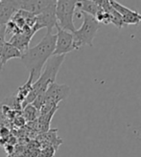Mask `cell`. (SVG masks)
<instances>
[{
  "mask_svg": "<svg viewBox=\"0 0 141 157\" xmlns=\"http://www.w3.org/2000/svg\"><path fill=\"white\" fill-rule=\"evenodd\" d=\"M4 121H5V116L3 115V113H2V110H1V108H0V128H2V127H3V124H4Z\"/></svg>",
  "mask_w": 141,
  "mask_h": 157,
  "instance_id": "cell-17",
  "label": "cell"
},
{
  "mask_svg": "<svg viewBox=\"0 0 141 157\" xmlns=\"http://www.w3.org/2000/svg\"><path fill=\"white\" fill-rule=\"evenodd\" d=\"M56 34L46 33L41 40L36 46L29 48L28 51L21 56V61L30 74L34 75V78H38L42 69L52 56L56 45Z\"/></svg>",
  "mask_w": 141,
  "mask_h": 157,
  "instance_id": "cell-1",
  "label": "cell"
},
{
  "mask_svg": "<svg viewBox=\"0 0 141 157\" xmlns=\"http://www.w3.org/2000/svg\"><path fill=\"white\" fill-rule=\"evenodd\" d=\"M58 109L59 108H55L48 113L38 116V125H40L41 130H42L43 132H47L49 130V124L52 120V117L55 113H56Z\"/></svg>",
  "mask_w": 141,
  "mask_h": 157,
  "instance_id": "cell-14",
  "label": "cell"
},
{
  "mask_svg": "<svg viewBox=\"0 0 141 157\" xmlns=\"http://www.w3.org/2000/svg\"><path fill=\"white\" fill-rule=\"evenodd\" d=\"M5 36H6V27L2 26L1 29H0V50H1V48L6 42Z\"/></svg>",
  "mask_w": 141,
  "mask_h": 157,
  "instance_id": "cell-16",
  "label": "cell"
},
{
  "mask_svg": "<svg viewBox=\"0 0 141 157\" xmlns=\"http://www.w3.org/2000/svg\"><path fill=\"white\" fill-rule=\"evenodd\" d=\"M21 53L10 42H5L0 50V70H2L7 61L12 59H21Z\"/></svg>",
  "mask_w": 141,
  "mask_h": 157,
  "instance_id": "cell-11",
  "label": "cell"
},
{
  "mask_svg": "<svg viewBox=\"0 0 141 157\" xmlns=\"http://www.w3.org/2000/svg\"><path fill=\"white\" fill-rule=\"evenodd\" d=\"M76 9L79 12L88 13L95 17L96 13L99 11V6L97 5L95 0L94 1L93 0H90V1L89 0H84V1H77Z\"/></svg>",
  "mask_w": 141,
  "mask_h": 157,
  "instance_id": "cell-13",
  "label": "cell"
},
{
  "mask_svg": "<svg viewBox=\"0 0 141 157\" xmlns=\"http://www.w3.org/2000/svg\"><path fill=\"white\" fill-rule=\"evenodd\" d=\"M109 3L113 7L115 11L122 15V20L124 25H138L141 21V14L135 10L129 9L126 6L120 4L115 0H109Z\"/></svg>",
  "mask_w": 141,
  "mask_h": 157,
  "instance_id": "cell-8",
  "label": "cell"
},
{
  "mask_svg": "<svg viewBox=\"0 0 141 157\" xmlns=\"http://www.w3.org/2000/svg\"><path fill=\"white\" fill-rule=\"evenodd\" d=\"M54 0H48V1H38V0H33V1H18V10L27 12L33 15L40 14L44 9L50 6Z\"/></svg>",
  "mask_w": 141,
  "mask_h": 157,
  "instance_id": "cell-10",
  "label": "cell"
},
{
  "mask_svg": "<svg viewBox=\"0 0 141 157\" xmlns=\"http://www.w3.org/2000/svg\"><path fill=\"white\" fill-rule=\"evenodd\" d=\"M57 29V38H56V45H55V51L53 56H65L67 53H70L76 50L74 36L72 33L67 32L61 29L58 25Z\"/></svg>",
  "mask_w": 141,
  "mask_h": 157,
  "instance_id": "cell-7",
  "label": "cell"
},
{
  "mask_svg": "<svg viewBox=\"0 0 141 157\" xmlns=\"http://www.w3.org/2000/svg\"><path fill=\"white\" fill-rule=\"evenodd\" d=\"M65 59V56H52L43 67L41 76L38 77L37 80L33 83L32 90L29 93L27 98L22 103L21 106L24 108L26 105H31L35 101V99L41 95V94L45 93L47 87L49 84L56 82V78L59 73V70Z\"/></svg>",
  "mask_w": 141,
  "mask_h": 157,
  "instance_id": "cell-2",
  "label": "cell"
},
{
  "mask_svg": "<svg viewBox=\"0 0 141 157\" xmlns=\"http://www.w3.org/2000/svg\"><path fill=\"white\" fill-rule=\"evenodd\" d=\"M18 11V1H0V25L6 26Z\"/></svg>",
  "mask_w": 141,
  "mask_h": 157,
  "instance_id": "cell-9",
  "label": "cell"
},
{
  "mask_svg": "<svg viewBox=\"0 0 141 157\" xmlns=\"http://www.w3.org/2000/svg\"><path fill=\"white\" fill-rule=\"evenodd\" d=\"M31 39H32V36H26V35L22 34L20 32V33H18V34H14L11 37L9 42L13 46H14L15 48H17L21 53V55H23V54H25L28 51Z\"/></svg>",
  "mask_w": 141,
  "mask_h": 157,
  "instance_id": "cell-12",
  "label": "cell"
},
{
  "mask_svg": "<svg viewBox=\"0 0 141 157\" xmlns=\"http://www.w3.org/2000/svg\"><path fill=\"white\" fill-rule=\"evenodd\" d=\"M80 13L84 19L83 24L79 29L76 30L74 33H72L74 36L76 50H79L82 46L84 45L92 47L93 39L96 36L99 29L101 28V24L94 17L82 12Z\"/></svg>",
  "mask_w": 141,
  "mask_h": 157,
  "instance_id": "cell-3",
  "label": "cell"
},
{
  "mask_svg": "<svg viewBox=\"0 0 141 157\" xmlns=\"http://www.w3.org/2000/svg\"><path fill=\"white\" fill-rule=\"evenodd\" d=\"M56 3L57 1H53V3L44 9L40 14L36 15V23L33 27L34 33L42 28L47 29V33H53V29L58 25L56 18Z\"/></svg>",
  "mask_w": 141,
  "mask_h": 157,
  "instance_id": "cell-5",
  "label": "cell"
},
{
  "mask_svg": "<svg viewBox=\"0 0 141 157\" xmlns=\"http://www.w3.org/2000/svg\"><path fill=\"white\" fill-rule=\"evenodd\" d=\"M76 0H58L56 3V18L58 26L70 33L76 31L74 14L76 12Z\"/></svg>",
  "mask_w": 141,
  "mask_h": 157,
  "instance_id": "cell-4",
  "label": "cell"
},
{
  "mask_svg": "<svg viewBox=\"0 0 141 157\" xmlns=\"http://www.w3.org/2000/svg\"><path fill=\"white\" fill-rule=\"evenodd\" d=\"M70 94V87L67 84H59L56 82L49 84L44 93L43 105L59 106L61 101H65Z\"/></svg>",
  "mask_w": 141,
  "mask_h": 157,
  "instance_id": "cell-6",
  "label": "cell"
},
{
  "mask_svg": "<svg viewBox=\"0 0 141 157\" xmlns=\"http://www.w3.org/2000/svg\"><path fill=\"white\" fill-rule=\"evenodd\" d=\"M38 114H40V111L32 104L26 105L24 107V110H23V116H24L23 118L29 122L36 120L37 117H38Z\"/></svg>",
  "mask_w": 141,
  "mask_h": 157,
  "instance_id": "cell-15",
  "label": "cell"
}]
</instances>
